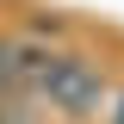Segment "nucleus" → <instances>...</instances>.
Here are the masks:
<instances>
[{
  "label": "nucleus",
  "instance_id": "obj_2",
  "mask_svg": "<svg viewBox=\"0 0 124 124\" xmlns=\"http://www.w3.org/2000/svg\"><path fill=\"white\" fill-rule=\"evenodd\" d=\"M106 124H124V87L112 93V106H106Z\"/></svg>",
  "mask_w": 124,
  "mask_h": 124
},
{
  "label": "nucleus",
  "instance_id": "obj_1",
  "mask_svg": "<svg viewBox=\"0 0 124 124\" xmlns=\"http://www.w3.org/2000/svg\"><path fill=\"white\" fill-rule=\"evenodd\" d=\"M25 87L37 93L56 118H75V124L106 112V68L93 56H44V50H31Z\"/></svg>",
  "mask_w": 124,
  "mask_h": 124
}]
</instances>
